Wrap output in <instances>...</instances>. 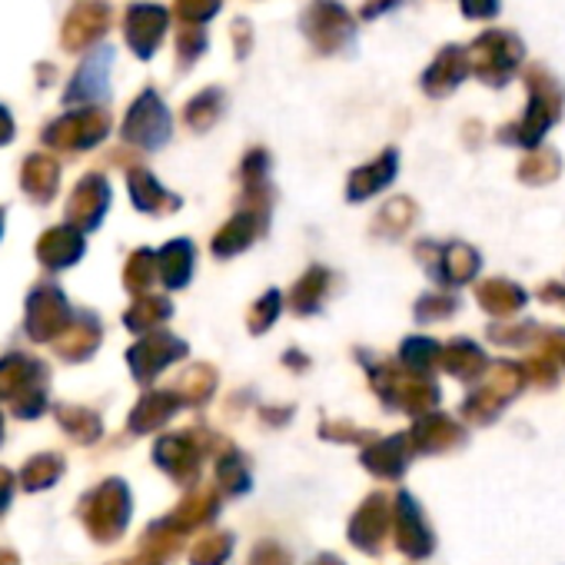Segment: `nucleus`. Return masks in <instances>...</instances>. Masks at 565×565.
I'll return each instance as SVG.
<instances>
[{"instance_id":"20e7f679","label":"nucleus","mask_w":565,"mask_h":565,"mask_svg":"<svg viewBox=\"0 0 565 565\" xmlns=\"http://www.w3.org/2000/svg\"><path fill=\"white\" fill-rule=\"evenodd\" d=\"M110 51L104 47L100 54H90L87 61H84V67L74 74V81H71V87H67V104H77V100H90V97H97V94H104L107 90V67H110Z\"/></svg>"},{"instance_id":"7ed1b4c3","label":"nucleus","mask_w":565,"mask_h":565,"mask_svg":"<svg viewBox=\"0 0 565 565\" xmlns=\"http://www.w3.org/2000/svg\"><path fill=\"white\" fill-rule=\"evenodd\" d=\"M163 24L167 21H163L160 8H150V4L130 8V14H127V41H130V47L140 57H150L157 41H160V34H163Z\"/></svg>"},{"instance_id":"f03ea898","label":"nucleus","mask_w":565,"mask_h":565,"mask_svg":"<svg viewBox=\"0 0 565 565\" xmlns=\"http://www.w3.org/2000/svg\"><path fill=\"white\" fill-rule=\"evenodd\" d=\"M104 130H107L104 114L81 110V114H71L64 120H54L51 130L44 134V140L54 143V147H74V143H90V140L104 137Z\"/></svg>"},{"instance_id":"f257e3e1","label":"nucleus","mask_w":565,"mask_h":565,"mask_svg":"<svg viewBox=\"0 0 565 565\" xmlns=\"http://www.w3.org/2000/svg\"><path fill=\"white\" fill-rule=\"evenodd\" d=\"M110 24V11L104 4H81L67 14L64 28H61V44L64 51H84L90 44H97L104 38Z\"/></svg>"},{"instance_id":"423d86ee","label":"nucleus","mask_w":565,"mask_h":565,"mask_svg":"<svg viewBox=\"0 0 565 565\" xmlns=\"http://www.w3.org/2000/svg\"><path fill=\"white\" fill-rule=\"evenodd\" d=\"M14 137V120L8 114V107H0V143H8Z\"/></svg>"},{"instance_id":"39448f33","label":"nucleus","mask_w":565,"mask_h":565,"mask_svg":"<svg viewBox=\"0 0 565 565\" xmlns=\"http://www.w3.org/2000/svg\"><path fill=\"white\" fill-rule=\"evenodd\" d=\"M57 183V167L44 157L28 160V186H34L38 193H51Z\"/></svg>"}]
</instances>
